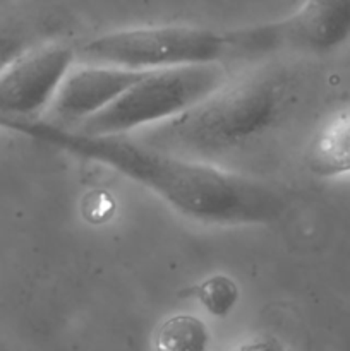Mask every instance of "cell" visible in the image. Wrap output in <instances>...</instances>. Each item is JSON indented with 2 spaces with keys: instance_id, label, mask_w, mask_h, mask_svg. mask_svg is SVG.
Listing matches in <instances>:
<instances>
[{
  "instance_id": "52a82bcc",
  "label": "cell",
  "mask_w": 350,
  "mask_h": 351,
  "mask_svg": "<svg viewBox=\"0 0 350 351\" xmlns=\"http://www.w3.org/2000/svg\"><path fill=\"white\" fill-rule=\"evenodd\" d=\"M275 47L328 53L350 38V0H304L287 19L268 24Z\"/></svg>"
},
{
  "instance_id": "3957f363",
  "label": "cell",
  "mask_w": 350,
  "mask_h": 351,
  "mask_svg": "<svg viewBox=\"0 0 350 351\" xmlns=\"http://www.w3.org/2000/svg\"><path fill=\"white\" fill-rule=\"evenodd\" d=\"M264 51L256 26L237 31H215L198 26L129 27L88 40L75 57L91 64H108L136 71L213 64L232 55Z\"/></svg>"
},
{
  "instance_id": "7a4b0ae2",
  "label": "cell",
  "mask_w": 350,
  "mask_h": 351,
  "mask_svg": "<svg viewBox=\"0 0 350 351\" xmlns=\"http://www.w3.org/2000/svg\"><path fill=\"white\" fill-rule=\"evenodd\" d=\"M292 106V82L280 72L229 82L174 119L144 130L141 141L170 153L211 158L254 143Z\"/></svg>"
},
{
  "instance_id": "30bf717a",
  "label": "cell",
  "mask_w": 350,
  "mask_h": 351,
  "mask_svg": "<svg viewBox=\"0 0 350 351\" xmlns=\"http://www.w3.org/2000/svg\"><path fill=\"white\" fill-rule=\"evenodd\" d=\"M208 341V331L199 319L175 315L163 322L156 335V346L163 350H202Z\"/></svg>"
},
{
  "instance_id": "277c9868",
  "label": "cell",
  "mask_w": 350,
  "mask_h": 351,
  "mask_svg": "<svg viewBox=\"0 0 350 351\" xmlns=\"http://www.w3.org/2000/svg\"><path fill=\"white\" fill-rule=\"evenodd\" d=\"M229 81L220 62L148 71L102 112L75 127L89 134H129L174 119Z\"/></svg>"
},
{
  "instance_id": "8fae6325",
  "label": "cell",
  "mask_w": 350,
  "mask_h": 351,
  "mask_svg": "<svg viewBox=\"0 0 350 351\" xmlns=\"http://www.w3.org/2000/svg\"><path fill=\"white\" fill-rule=\"evenodd\" d=\"M196 297L209 314L216 317H225L235 307L239 290L230 278L213 276L196 288Z\"/></svg>"
},
{
  "instance_id": "8992f818",
  "label": "cell",
  "mask_w": 350,
  "mask_h": 351,
  "mask_svg": "<svg viewBox=\"0 0 350 351\" xmlns=\"http://www.w3.org/2000/svg\"><path fill=\"white\" fill-rule=\"evenodd\" d=\"M146 72L91 62L71 67L50 103L54 122L78 125L115 101Z\"/></svg>"
},
{
  "instance_id": "ba28073f",
  "label": "cell",
  "mask_w": 350,
  "mask_h": 351,
  "mask_svg": "<svg viewBox=\"0 0 350 351\" xmlns=\"http://www.w3.org/2000/svg\"><path fill=\"white\" fill-rule=\"evenodd\" d=\"M305 161L318 177L350 173V106L335 112L319 127L309 143Z\"/></svg>"
},
{
  "instance_id": "6da1fadb",
  "label": "cell",
  "mask_w": 350,
  "mask_h": 351,
  "mask_svg": "<svg viewBox=\"0 0 350 351\" xmlns=\"http://www.w3.org/2000/svg\"><path fill=\"white\" fill-rule=\"evenodd\" d=\"M0 129L110 167L196 221L270 225L288 209L283 192L270 184L160 149L127 134H89L41 117L7 122Z\"/></svg>"
},
{
  "instance_id": "5b68a950",
  "label": "cell",
  "mask_w": 350,
  "mask_h": 351,
  "mask_svg": "<svg viewBox=\"0 0 350 351\" xmlns=\"http://www.w3.org/2000/svg\"><path fill=\"white\" fill-rule=\"evenodd\" d=\"M75 50L57 41H41L0 72V127L14 120L38 119L72 67Z\"/></svg>"
},
{
  "instance_id": "9c48e42d",
  "label": "cell",
  "mask_w": 350,
  "mask_h": 351,
  "mask_svg": "<svg viewBox=\"0 0 350 351\" xmlns=\"http://www.w3.org/2000/svg\"><path fill=\"white\" fill-rule=\"evenodd\" d=\"M43 29L33 19L19 14L0 16V72L21 53L41 43Z\"/></svg>"
}]
</instances>
